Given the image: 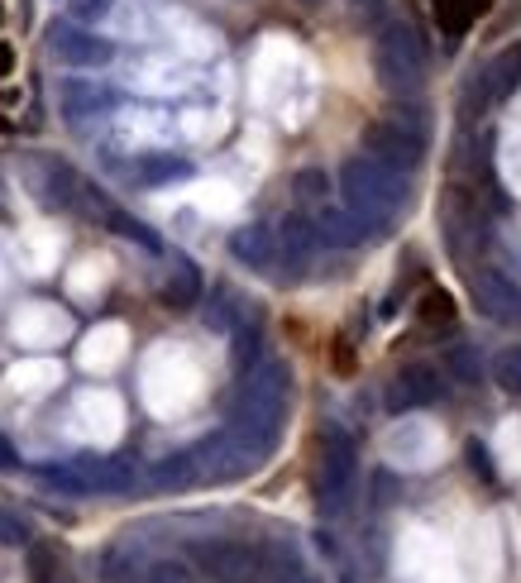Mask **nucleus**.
<instances>
[{"label":"nucleus","instance_id":"nucleus-1","mask_svg":"<svg viewBox=\"0 0 521 583\" xmlns=\"http://www.w3.org/2000/svg\"><path fill=\"white\" fill-rule=\"evenodd\" d=\"M340 187H345V206L364 225H373V230H383L407 206V182H402V173L388 168V163H378L373 153L349 158L345 168H340Z\"/></svg>","mask_w":521,"mask_h":583},{"label":"nucleus","instance_id":"nucleus-2","mask_svg":"<svg viewBox=\"0 0 521 583\" xmlns=\"http://www.w3.org/2000/svg\"><path fill=\"white\" fill-rule=\"evenodd\" d=\"M378 77H383V87L397 91V96H412L421 87V77H426V48L416 39L412 24L402 20H388L378 29Z\"/></svg>","mask_w":521,"mask_h":583},{"label":"nucleus","instance_id":"nucleus-3","mask_svg":"<svg viewBox=\"0 0 521 583\" xmlns=\"http://www.w3.org/2000/svg\"><path fill=\"white\" fill-rule=\"evenodd\" d=\"M321 445H326V459H321V493H326V502L335 507V502L349 493V483H354L359 450H354V440H349L340 426H326Z\"/></svg>","mask_w":521,"mask_h":583},{"label":"nucleus","instance_id":"nucleus-4","mask_svg":"<svg viewBox=\"0 0 521 583\" xmlns=\"http://www.w3.org/2000/svg\"><path fill=\"white\" fill-rule=\"evenodd\" d=\"M53 53L72 67H106L110 58H115V44L101 39V34H87V29L58 24V29H53Z\"/></svg>","mask_w":521,"mask_h":583},{"label":"nucleus","instance_id":"nucleus-5","mask_svg":"<svg viewBox=\"0 0 521 583\" xmlns=\"http://www.w3.org/2000/svg\"><path fill=\"white\" fill-rule=\"evenodd\" d=\"M440 397V373L431 364H407L388 388V407L392 411H407V407H421V402H435Z\"/></svg>","mask_w":521,"mask_h":583},{"label":"nucleus","instance_id":"nucleus-6","mask_svg":"<svg viewBox=\"0 0 521 583\" xmlns=\"http://www.w3.org/2000/svg\"><path fill=\"white\" fill-rule=\"evenodd\" d=\"M230 254L239 263H249V268H268V263L278 259V235L268 225H244V230L230 235Z\"/></svg>","mask_w":521,"mask_h":583},{"label":"nucleus","instance_id":"nucleus-7","mask_svg":"<svg viewBox=\"0 0 521 583\" xmlns=\"http://www.w3.org/2000/svg\"><path fill=\"white\" fill-rule=\"evenodd\" d=\"M196 297H201V273L187 259H177L173 278L163 282V302L173 306V311H187V306H196Z\"/></svg>","mask_w":521,"mask_h":583},{"label":"nucleus","instance_id":"nucleus-8","mask_svg":"<svg viewBox=\"0 0 521 583\" xmlns=\"http://www.w3.org/2000/svg\"><path fill=\"white\" fill-rule=\"evenodd\" d=\"M63 115H72V120H82V115H96V110L110 106L106 91H96L91 82H63Z\"/></svg>","mask_w":521,"mask_h":583},{"label":"nucleus","instance_id":"nucleus-9","mask_svg":"<svg viewBox=\"0 0 521 583\" xmlns=\"http://www.w3.org/2000/svg\"><path fill=\"white\" fill-rule=\"evenodd\" d=\"M483 5H488V0H435V20H440L445 34H464V29L483 15Z\"/></svg>","mask_w":521,"mask_h":583},{"label":"nucleus","instance_id":"nucleus-10","mask_svg":"<svg viewBox=\"0 0 521 583\" xmlns=\"http://www.w3.org/2000/svg\"><path fill=\"white\" fill-rule=\"evenodd\" d=\"M311 244H316V225L306 216H287L283 230H278V249H283L287 259H306Z\"/></svg>","mask_w":521,"mask_h":583},{"label":"nucleus","instance_id":"nucleus-11","mask_svg":"<svg viewBox=\"0 0 521 583\" xmlns=\"http://www.w3.org/2000/svg\"><path fill=\"white\" fill-rule=\"evenodd\" d=\"M416 316H421V325H431V330L455 325V297H450L445 287H426V292H421V306H416Z\"/></svg>","mask_w":521,"mask_h":583},{"label":"nucleus","instance_id":"nucleus-12","mask_svg":"<svg viewBox=\"0 0 521 583\" xmlns=\"http://www.w3.org/2000/svg\"><path fill=\"white\" fill-rule=\"evenodd\" d=\"M440 364L450 368V378L455 383H478L483 378V364H478V354H474V345H445V354H440Z\"/></svg>","mask_w":521,"mask_h":583},{"label":"nucleus","instance_id":"nucleus-13","mask_svg":"<svg viewBox=\"0 0 521 583\" xmlns=\"http://www.w3.org/2000/svg\"><path fill=\"white\" fill-rule=\"evenodd\" d=\"M488 373H493V383H498L502 392H521V349H517V345L498 349Z\"/></svg>","mask_w":521,"mask_h":583},{"label":"nucleus","instance_id":"nucleus-14","mask_svg":"<svg viewBox=\"0 0 521 583\" xmlns=\"http://www.w3.org/2000/svg\"><path fill=\"white\" fill-rule=\"evenodd\" d=\"M139 173H144V182H173V177L192 173V163L187 158H144Z\"/></svg>","mask_w":521,"mask_h":583},{"label":"nucleus","instance_id":"nucleus-15","mask_svg":"<svg viewBox=\"0 0 521 583\" xmlns=\"http://www.w3.org/2000/svg\"><path fill=\"white\" fill-rule=\"evenodd\" d=\"M110 5H115V0H67V10H72V20H77V24H96V20H106V15H110Z\"/></svg>","mask_w":521,"mask_h":583},{"label":"nucleus","instance_id":"nucleus-16","mask_svg":"<svg viewBox=\"0 0 521 583\" xmlns=\"http://www.w3.org/2000/svg\"><path fill=\"white\" fill-rule=\"evenodd\" d=\"M349 10H354L364 24H373V29H383V24H388V15H392L388 0H349Z\"/></svg>","mask_w":521,"mask_h":583},{"label":"nucleus","instance_id":"nucleus-17","mask_svg":"<svg viewBox=\"0 0 521 583\" xmlns=\"http://www.w3.org/2000/svg\"><path fill=\"white\" fill-rule=\"evenodd\" d=\"M297 192L302 196H326L330 192L326 173H321V168H302V173H297Z\"/></svg>","mask_w":521,"mask_h":583},{"label":"nucleus","instance_id":"nucleus-18","mask_svg":"<svg viewBox=\"0 0 521 583\" xmlns=\"http://www.w3.org/2000/svg\"><path fill=\"white\" fill-rule=\"evenodd\" d=\"M15 383L20 388H53L58 383V368H24V373H15Z\"/></svg>","mask_w":521,"mask_h":583},{"label":"nucleus","instance_id":"nucleus-19","mask_svg":"<svg viewBox=\"0 0 521 583\" xmlns=\"http://www.w3.org/2000/svg\"><path fill=\"white\" fill-rule=\"evenodd\" d=\"M153 583H192V574H187L182 564H158V569H153Z\"/></svg>","mask_w":521,"mask_h":583},{"label":"nucleus","instance_id":"nucleus-20","mask_svg":"<svg viewBox=\"0 0 521 583\" xmlns=\"http://www.w3.org/2000/svg\"><path fill=\"white\" fill-rule=\"evenodd\" d=\"M483 292H488V302H498V297H502V287L493 278H483ZM507 302H517V311H521V297H517V292H507ZM498 316H507V306H498Z\"/></svg>","mask_w":521,"mask_h":583},{"label":"nucleus","instance_id":"nucleus-21","mask_svg":"<svg viewBox=\"0 0 521 583\" xmlns=\"http://www.w3.org/2000/svg\"><path fill=\"white\" fill-rule=\"evenodd\" d=\"M10 72H15V48H10V44H0V82H5Z\"/></svg>","mask_w":521,"mask_h":583},{"label":"nucleus","instance_id":"nucleus-22","mask_svg":"<svg viewBox=\"0 0 521 583\" xmlns=\"http://www.w3.org/2000/svg\"><path fill=\"white\" fill-rule=\"evenodd\" d=\"M306 5H321V0H306Z\"/></svg>","mask_w":521,"mask_h":583}]
</instances>
